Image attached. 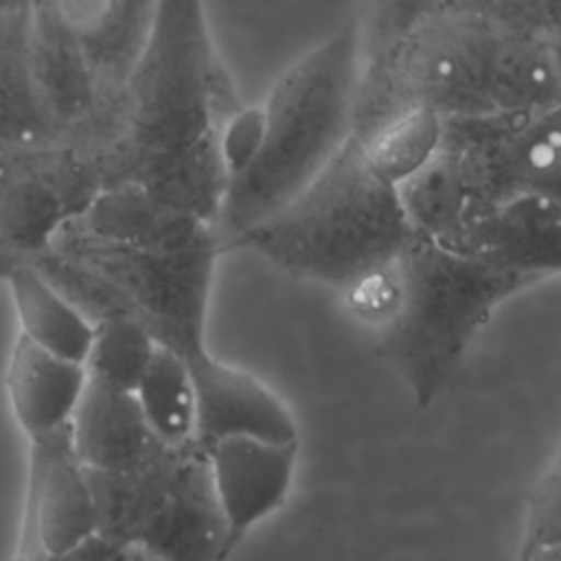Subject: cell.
<instances>
[{
    "mask_svg": "<svg viewBox=\"0 0 561 561\" xmlns=\"http://www.w3.org/2000/svg\"><path fill=\"white\" fill-rule=\"evenodd\" d=\"M241 107L208 31L202 0H158L149 37L123 90V138L178 149L217 138Z\"/></svg>",
    "mask_w": 561,
    "mask_h": 561,
    "instance_id": "cell-4",
    "label": "cell"
},
{
    "mask_svg": "<svg viewBox=\"0 0 561 561\" xmlns=\"http://www.w3.org/2000/svg\"><path fill=\"white\" fill-rule=\"evenodd\" d=\"M537 283L480 254L412 237L399 256L342 291L414 401L432 405L473 337L513 294Z\"/></svg>",
    "mask_w": 561,
    "mask_h": 561,
    "instance_id": "cell-1",
    "label": "cell"
},
{
    "mask_svg": "<svg viewBox=\"0 0 561 561\" xmlns=\"http://www.w3.org/2000/svg\"><path fill=\"white\" fill-rule=\"evenodd\" d=\"M28 440V491L18 557L68 559L96 530L88 467L75 451L70 423Z\"/></svg>",
    "mask_w": 561,
    "mask_h": 561,
    "instance_id": "cell-8",
    "label": "cell"
},
{
    "mask_svg": "<svg viewBox=\"0 0 561 561\" xmlns=\"http://www.w3.org/2000/svg\"><path fill=\"white\" fill-rule=\"evenodd\" d=\"M197 399V443L226 436L298 440L291 410L254 375L224 364L210 351L184 359Z\"/></svg>",
    "mask_w": 561,
    "mask_h": 561,
    "instance_id": "cell-11",
    "label": "cell"
},
{
    "mask_svg": "<svg viewBox=\"0 0 561 561\" xmlns=\"http://www.w3.org/2000/svg\"><path fill=\"white\" fill-rule=\"evenodd\" d=\"M68 559H94V561H121V559H136L134 552L129 548H125L123 543L101 535L99 530H94L92 535H88L77 548L70 550Z\"/></svg>",
    "mask_w": 561,
    "mask_h": 561,
    "instance_id": "cell-28",
    "label": "cell"
},
{
    "mask_svg": "<svg viewBox=\"0 0 561 561\" xmlns=\"http://www.w3.org/2000/svg\"><path fill=\"white\" fill-rule=\"evenodd\" d=\"M445 0H359L353 18L362 59H368L436 13Z\"/></svg>",
    "mask_w": 561,
    "mask_h": 561,
    "instance_id": "cell-26",
    "label": "cell"
},
{
    "mask_svg": "<svg viewBox=\"0 0 561 561\" xmlns=\"http://www.w3.org/2000/svg\"><path fill=\"white\" fill-rule=\"evenodd\" d=\"M359 68L351 20L278 75L261 105L259 147L226 184L215 224L221 252L298 195L351 140Z\"/></svg>",
    "mask_w": 561,
    "mask_h": 561,
    "instance_id": "cell-2",
    "label": "cell"
},
{
    "mask_svg": "<svg viewBox=\"0 0 561 561\" xmlns=\"http://www.w3.org/2000/svg\"><path fill=\"white\" fill-rule=\"evenodd\" d=\"M445 118L430 110H410L364 138H355L368 167L397 186L440 145Z\"/></svg>",
    "mask_w": 561,
    "mask_h": 561,
    "instance_id": "cell-22",
    "label": "cell"
},
{
    "mask_svg": "<svg viewBox=\"0 0 561 561\" xmlns=\"http://www.w3.org/2000/svg\"><path fill=\"white\" fill-rule=\"evenodd\" d=\"M18 2H24V0H0V9L11 7V4H18Z\"/></svg>",
    "mask_w": 561,
    "mask_h": 561,
    "instance_id": "cell-30",
    "label": "cell"
},
{
    "mask_svg": "<svg viewBox=\"0 0 561 561\" xmlns=\"http://www.w3.org/2000/svg\"><path fill=\"white\" fill-rule=\"evenodd\" d=\"M440 9L476 15L504 33L543 39L561 59V0H445Z\"/></svg>",
    "mask_w": 561,
    "mask_h": 561,
    "instance_id": "cell-24",
    "label": "cell"
},
{
    "mask_svg": "<svg viewBox=\"0 0 561 561\" xmlns=\"http://www.w3.org/2000/svg\"><path fill=\"white\" fill-rule=\"evenodd\" d=\"M88 383L85 364L55 355L20 335L9 357L7 392L28 438L70 423Z\"/></svg>",
    "mask_w": 561,
    "mask_h": 561,
    "instance_id": "cell-16",
    "label": "cell"
},
{
    "mask_svg": "<svg viewBox=\"0 0 561 561\" xmlns=\"http://www.w3.org/2000/svg\"><path fill=\"white\" fill-rule=\"evenodd\" d=\"M53 248L105 276L160 346L184 359L208 351L206 316L215 261L221 254L219 239L178 250H147L64 226Z\"/></svg>",
    "mask_w": 561,
    "mask_h": 561,
    "instance_id": "cell-6",
    "label": "cell"
},
{
    "mask_svg": "<svg viewBox=\"0 0 561 561\" xmlns=\"http://www.w3.org/2000/svg\"><path fill=\"white\" fill-rule=\"evenodd\" d=\"M460 250L517 270L535 280L561 272V197L524 193L478 215Z\"/></svg>",
    "mask_w": 561,
    "mask_h": 561,
    "instance_id": "cell-13",
    "label": "cell"
},
{
    "mask_svg": "<svg viewBox=\"0 0 561 561\" xmlns=\"http://www.w3.org/2000/svg\"><path fill=\"white\" fill-rule=\"evenodd\" d=\"M53 145L61 138L35 83L24 0L0 9V153Z\"/></svg>",
    "mask_w": 561,
    "mask_h": 561,
    "instance_id": "cell-17",
    "label": "cell"
},
{
    "mask_svg": "<svg viewBox=\"0 0 561 561\" xmlns=\"http://www.w3.org/2000/svg\"><path fill=\"white\" fill-rule=\"evenodd\" d=\"M543 559H546V561H548V559H552V561H561V546H559V548H554V550H550Z\"/></svg>",
    "mask_w": 561,
    "mask_h": 561,
    "instance_id": "cell-29",
    "label": "cell"
},
{
    "mask_svg": "<svg viewBox=\"0 0 561 561\" xmlns=\"http://www.w3.org/2000/svg\"><path fill=\"white\" fill-rule=\"evenodd\" d=\"M263 131L261 105L239 107L219 131V151L228 171V178L239 173L254 156Z\"/></svg>",
    "mask_w": 561,
    "mask_h": 561,
    "instance_id": "cell-27",
    "label": "cell"
},
{
    "mask_svg": "<svg viewBox=\"0 0 561 561\" xmlns=\"http://www.w3.org/2000/svg\"><path fill=\"white\" fill-rule=\"evenodd\" d=\"M500 31L484 20L438 9L381 53L362 59L353 138L388 121L430 110L440 118L495 114L491 68Z\"/></svg>",
    "mask_w": 561,
    "mask_h": 561,
    "instance_id": "cell-5",
    "label": "cell"
},
{
    "mask_svg": "<svg viewBox=\"0 0 561 561\" xmlns=\"http://www.w3.org/2000/svg\"><path fill=\"white\" fill-rule=\"evenodd\" d=\"M2 280L13 296L20 335L55 355L85 364L94 324L64 294L26 263L11 267Z\"/></svg>",
    "mask_w": 561,
    "mask_h": 561,
    "instance_id": "cell-20",
    "label": "cell"
},
{
    "mask_svg": "<svg viewBox=\"0 0 561 561\" xmlns=\"http://www.w3.org/2000/svg\"><path fill=\"white\" fill-rule=\"evenodd\" d=\"M77 456L88 469L129 471L151 462L164 447L149 427L134 392L92 381L70 419Z\"/></svg>",
    "mask_w": 561,
    "mask_h": 561,
    "instance_id": "cell-14",
    "label": "cell"
},
{
    "mask_svg": "<svg viewBox=\"0 0 561 561\" xmlns=\"http://www.w3.org/2000/svg\"><path fill=\"white\" fill-rule=\"evenodd\" d=\"M68 228L94 239L147 250H178L219 239L213 224L171 208L136 184H112Z\"/></svg>",
    "mask_w": 561,
    "mask_h": 561,
    "instance_id": "cell-15",
    "label": "cell"
},
{
    "mask_svg": "<svg viewBox=\"0 0 561 561\" xmlns=\"http://www.w3.org/2000/svg\"><path fill=\"white\" fill-rule=\"evenodd\" d=\"M226 524L228 554L289 497L298 440L226 436L204 447Z\"/></svg>",
    "mask_w": 561,
    "mask_h": 561,
    "instance_id": "cell-9",
    "label": "cell"
},
{
    "mask_svg": "<svg viewBox=\"0 0 561 561\" xmlns=\"http://www.w3.org/2000/svg\"><path fill=\"white\" fill-rule=\"evenodd\" d=\"M489 96L495 114H535L559 105V55L543 39L500 31Z\"/></svg>",
    "mask_w": 561,
    "mask_h": 561,
    "instance_id": "cell-19",
    "label": "cell"
},
{
    "mask_svg": "<svg viewBox=\"0 0 561 561\" xmlns=\"http://www.w3.org/2000/svg\"><path fill=\"white\" fill-rule=\"evenodd\" d=\"M103 188L96 156L53 145L0 153V276L24 254L53 245Z\"/></svg>",
    "mask_w": 561,
    "mask_h": 561,
    "instance_id": "cell-7",
    "label": "cell"
},
{
    "mask_svg": "<svg viewBox=\"0 0 561 561\" xmlns=\"http://www.w3.org/2000/svg\"><path fill=\"white\" fill-rule=\"evenodd\" d=\"M99 169L103 188L136 184L171 208L217 224L228 184L219 136L178 149H138L116 142L99 156Z\"/></svg>",
    "mask_w": 561,
    "mask_h": 561,
    "instance_id": "cell-10",
    "label": "cell"
},
{
    "mask_svg": "<svg viewBox=\"0 0 561 561\" xmlns=\"http://www.w3.org/2000/svg\"><path fill=\"white\" fill-rule=\"evenodd\" d=\"M134 394L162 443L171 447L197 443L195 386L182 355L158 344Z\"/></svg>",
    "mask_w": 561,
    "mask_h": 561,
    "instance_id": "cell-21",
    "label": "cell"
},
{
    "mask_svg": "<svg viewBox=\"0 0 561 561\" xmlns=\"http://www.w3.org/2000/svg\"><path fill=\"white\" fill-rule=\"evenodd\" d=\"M561 546V445L537 478L526 502L524 533L517 557L543 559Z\"/></svg>",
    "mask_w": 561,
    "mask_h": 561,
    "instance_id": "cell-25",
    "label": "cell"
},
{
    "mask_svg": "<svg viewBox=\"0 0 561 561\" xmlns=\"http://www.w3.org/2000/svg\"><path fill=\"white\" fill-rule=\"evenodd\" d=\"M394 188L416 237L460 248L476 217V199L451 147L440 140L438 149Z\"/></svg>",
    "mask_w": 561,
    "mask_h": 561,
    "instance_id": "cell-18",
    "label": "cell"
},
{
    "mask_svg": "<svg viewBox=\"0 0 561 561\" xmlns=\"http://www.w3.org/2000/svg\"><path fill=\"white\" fill-rule=\"evenodd\" d=\"M75 39L103 96L123 110L158 0H44Z\"/></svg>",
    "mask_w": 561,
    "mask_h": 561,
    "instance_id": "cell-12",
    "label": "cell"
},
{
    "mask_svg": "<svg viewBox=\"0 0 561 561\" xmlns=\"http://www.w3.org/2000/svg\"><path fill=\"white\" fill-rule=\"evenodd\" d=\"M414 237L397 188L351 140L285 206L234 237L228 250H252L278 270L340 294L392 263Z\"/></svg>",
    "mask_w": 561,
    "mask_h": 561,
    "instance_id": "cell-3",
    "label": "cell"
},
{
    "mask_svg": "<svg viewBox=\"0 0 561 561\" xmlns=\"http://www.w3.org/2000/svg\"><path fill=\"white\" fill-rule=\"evenodd\" d=\"M158 342L134 318L112 316L94 322L85 370L92 381L136 392Z\"/></svg>",
    "mask_w": 561,
    "mask_h": 561,
    "instance_id": "cell-23",
    "label": "cell"
}]
</instances>
